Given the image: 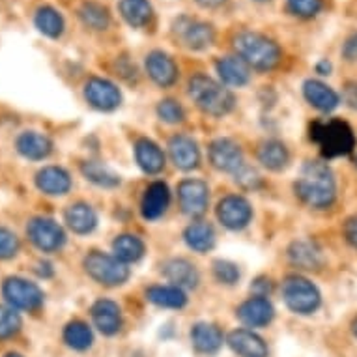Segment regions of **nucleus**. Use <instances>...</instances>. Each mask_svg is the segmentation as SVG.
<instances>
[{
  "label": "nucleus",
  "instance_id": "obj_28",
  "mask_svg": "<svg viewBox=\"0 0 357 357\" xmlns=\"http://www.w3.org/2000/svg\"><path fill=\"white\" fill-rule=\"evenodd\" d=\"M66 222L75 234H88L96 229L98 215L90 206L79 202V204H71L66 210Z\"/></svg>",
  "mask_w": 357,
  "mask_h": 357
},
{
  "label": "nucleus",
  "instance_id": "obj_23",
  "mask_svg": "<svg viewBox=\"0 0 357 357\" xmlns=\"http://www.w3.org/2000/svg\"><path fill=\"white\" fill-rule=\"evenodd\" d=\"M17 152L26 159L32 161H41L49 158V153L53 152V142L51 139L36 131H26L17 139Z\"/></svg>",
  "mask_w": 357,
  "mask_h": 357
},
{
  "label": "nucleus",
  "instance_id": "obj_41",
  "mask_svg": "<svg viewBox=\"0 0 357 357\" xmlns=\"http://www.w3.org/2000/svg\"><path fill=\"white\" fill-rule=\"evenodd\" d=\"M158 114L159 118L167 123H178L182 122L185 118V112H183L182 105L174 100H163L158 105Z\"/></svg>",
  "mask_w": 357,
  "mask_h": 357
},
{
  "label": "nucleus",
  "instance_id": "obj_4",
  "mask_svg": "<svg viewBox=\"0 0 357 357\" xmlns=\"http://www.w3.org/2000/svg\"><path fill=\"white\" fill-rule=\"evenodd\" d=\"M189 96L199 105V109L213 116H222L234 107L232 92L206 75H195L189 81Z\"/></svg>",
  "mask_w": 357,
  "mask_h": 357
},
{
  "label": "nucleus",
  "instance_id": "obj_11",
  "mask_svg": "<svg viewBox=\"0 0 357 357\" xmlns=\"http://www.w3.org/2000/svg\"><path fill=\"white\" fill-rule=\"evenodd\" d=\"M217 217L227 229L240 230L251 221L252 208L243 197L230 195V197H225L217 206Z\"/></svg>",
  "mask_w": 357,
  "mask_h": 357
},
{
  "label": "nucleus",
  "instance_id": "obj_49",
  "mask_svg": "<svg viewBox=\"0 0 357 357\" xmlns=\"http://www.w3.org/2000/svg\"><path fill=\"white\" fill-rule=\"evenodd\" d=\"M38 275L43 277V279H47V277L53 275V268H51V264L49 262L38 264Z\"/></svg>",
  "mask_w": 357,
  "mask_h": 357
},
{
  "label": "nucleus",
  "instance_id": "obj_8",
  "mask_svg": "<svg viewBox=\"0 0 357 357\" xmlns=\"http://www.w3.org/2000/svg\"><path fill=\"white\" fill-rule=\"evenodd\" d=\"M4 298L13 309L34 310L43 303V292L38 284L21 279V277H10L2 287Z\"/></svg>",
  "mask_w": 357,
  "mask_h": 357
},
{
  "label": "nucleus",
  "instance_id": "obj_20",
  "mask_svg": "<svg viewBox=\"0 0 357 357\" xmlns=\"http://www.w3.org/2000/svg\"><path fill=\"white\" fill-rule=\"evenodd\" d=\"M215 70L225 84L229 86H243L249 82V66L240 56H222L215 62Z\"/></svg>",
  "mask_w": 357,
  "mask_h": 357
},
{
  "label": "nucleus",
  "instance_id": "obj_14",
  "mask_svg": "<svg viewBox=\"0 0 357 357\" xmlns=\"http://www.w3.org/2000/svg\"><path fill=\"white\" fill-rule=\"evenodd\" d=\"M146 71L150 79L159 86H170L178 79V66L170 54L163 51H152L146 56Z\"/></svg>",
  "mask_w": 357,
  "mask_h": 357
},
{
  "label": "nucleus",
  "instance_id": "obj_29",
  "mask_svg": "<svg viewBox=\"0 0 357 357\" xmlns=\"http://www.w3.org/2000/svg\"><path fill=\"white\" fill-rule=\"evenodd\" d=\"M191 340L195 348L202 354H215L222 346V333L213 324L202 322L191 329Z\"/></svg>",
  "mask_w": 357,
  "mask_h": 357
},
{
  "label": "nucleus",
  "instance_id": "obj_10",
  "mask_svg": "<svg viewBox=\"0 0 357 357\" xmlns=\"http://www.w3.org/2000/svg\"><path fill=\"white\" fill-rule=\"evenodd\" d=\"M84 98L98 111H114L122 101V94H120L116 84H112L111 81L101 79V77H92L86 82Z\"/></svg>",
  "mask_w": 357,
  "mask_h": 357
},
{
  "label": "nucleus",
  "instance_id": "obj_43",
  "mask_svg": "<svg viewBox=\"0 0 357 357\" xmlns=\"http://www.w3.org/2000/svg\"><path fill=\"white\" fill-rule=\"evenodd\" d=\"M236 183H240L243 189H255L260 185V176L255 169L247 167V165H241L240 169L236 170Z\"/></svg>",
  "mask_w": 357,
  "mask_h": 357
},
{
  "label": "nucleus",
  "instance_id": "obj_50",
  "mask_svg": "<svg viewBox=\"0 0 357 357\" xmlns=\"http://www.w3.org/2000/svg\"><path fill=\"white\" fill-rule=\"evenodd\" d=\"M317 71L320 75H329V71H331V62H328V60H320L317 64Z\"/></svg>",
  "mask_w": 357,
  "mask_h": 357
},
{
  "label": "nucleus",
  "instance_id": "obj_34",
  "mask_svg": "<svg viewBox=\"0 0 357 357\" xmlns=\"http://www.w3.org/2000/svg\"><path fill=\"white\" fill-rule=\"evenodd\" d=\"M112 249H114V257L126 264L137 262L144 255V243L137 236L131 234L118 236L112 243Z\"/></svg>",
  "mask_w": 357,
  "mask_h": 357
},
{
  "label": "nucleus",
  "instance_id": "obj_32",
  "mask_svg": "<svg viewBox=\"0 0 357 357\" xmlns=\"http://www.w3.org/2000/svg\"><path fill=\"white\" fill-rule=\"evenodd\" d=\"M183 238L185 243L197 252H208L215 243V232L208 222H193L191 227H188Z\"/></svg>",
  "mask_w": 357,
  "mask_h": 357
},
{
  "label": "nucleus",
  "instance_id": "obj_24",
  "mask_svg": "<svg viewBox=\"0 0 357 357\" xmlns=\"http://www.w3.org/2000/svg\"><path fill=\"white\" fill-rule=\"evenodd\" d=\"M165 277L180 288H195L199 284V271L185 258H174L165 264Z\"/></svg>",
  "mask_w": 357,
  "mask_h": 357
},
{
  "label": "nucleus",
  "instance_id": "obj_16",
  "mask_svg": "<svg viewBox=\"0 0 357 357\" xmlns=\"http://www.w3.org/2000/svg\"><path fill=\"white\" fill-rule=\"evenodd\" d=\"M238 317L243 324L251 328H262L273 320V305L266 298H251L245 303H241L238 309Z\"/></svg>",
  "mask_w": 357,
  "mask_h": 357
},
{
  "label": "nucleus",
  "instance_id": "obj_26",
  "mask_svg": "<svg viewBox=\"0 0 357 357\" xmlns=\"http://www.w3.org/2000/svg\"><path fill=\"white\" fill-rule=\"evenodd\" d=\"M118 10H120V15L123 17V21L133 29L146 26L153 15L150 0H120Z\"/></svg>",
  "mask_w": 357,
  "mask_h": 357
},
{
  "label": "nucleus",
  "instance_id": "obj_19",
  "mask_svg": "<svg viewBox=\"0 0 357 357\" xmlns=\"http://www.w3.org/2000/svg\"><path fill=\"white\" fill-rule=\"evenodd\" d=\"M36 185L45 195H66L71 189V178L60 167H45L36 174Z\"/></svg>",
  "mask_w": 357,
  "mask_h": 357
},
{
  "label": "nucleus",
  "instance_id": "obj_47",
  "mask_svg": "<svg viewBox=\"0 0 357 357\" xmlns=\"http://www.w3.org/2000/svg\"><path fill=\"white\" fill-rule=\"evenodd\" d=\"M344 101L351 109H357V82H350L344 88Z\"/></svg>",
  "mask_w": 357,
  "mask_h": 357
},
{
  "label": "nucleus",
  "instance_id": "obj_40",
  "mask_svg": "<svg viewBox=\"0 0 357 357\" xmlns=\"http://www.w3.org/2000/svg\"><path fill=\"white\" fill-rule=\"evenodd\" d=\"M213 273H215V279L222 284H234L240 279V270L238 266L229 260H215L213 262Z\"/></svg>",
  "mask_w": 357,
  "mask_h": 357
},
{
  "label": "nucleus",
  "instance_id": "obj_3",
  "mask_svg": "<svg viewBox=\"0 0 357 357\" xmlns=\"http://www.w3.org/2000/svg\"><path fill=\"white\" fill-rule=\"evenodd\" d=\"M310 139L317 142L326 158L348 155L356 148V135L342 120H318L310 126Z\"/></svg>",
  "mask_w": 357,
  "mask_h": 357
},
{
  "label": "nucleus",
  "instance_id": "obj_53",
  "mask_svg": "<svg viewBox=\"0 0 357 357\" xmlns=\"http://www.w3.org/2000/svg\"><path fill=\"white\" fill-rule=\"evenodd\" d=\"M255 2H270V0H255Z\"/></svg>",
  "mask_w": 357,
  "mask_h": 357
},
{
  "label": "nucleus",
  "instance_id": "obj_18",
  "mask_svg": "<svg viewBox=\"0 0 357 357\" xmlns=\"http://www.w3.org/2000/svg\"><path fill=\"white\" fill-rule=\"evenodd\" d=\"M229 346L240 357H268V346L249 329H236L229 335Z\"/></svg>",
  "mask_w": 357,
  "mask_h": 357
},
{
  "label": "nucleus",
  "instance_id": "obj_25",
  "mask_svg": "<svg viewBox=\"0 0 357 357\" xmlns=\"http://www.w3.org/2000/svg\"><path fill=\"white\" fill-rule=\"evenodd\" d=\"M135 158L137 163L148 174H158L159 170L165 167V155L161 148L150 139H141L135 144Z\"/></svg>",
  "mask_w": 357,
  "mask_h": 357
},
{
  "label": "nucleus",
  "instance_id": "obj_37",
  "mask_svg": "<svg viewBox=\"0 0 357 357\" xmlns=\"http://www.w3.org/2000/svg\"><path fill=\"white\" fill-rule=\"evenodd\" d=\"M64 340L66 344L73 350H86L92 346L94 337H92V329L88 328L86 324L75 320V322H70L66 326Z\"/></svg>",
  "mask_w": 357,
  "mask_h": 357
},
{
  "label": "nucleus",
  "instance_id": "obj_35",
  "mask_svg": "<svg viewBox=\"0 0 357 357\" xmlns=\"http://www.w3.org/2000/svg\"><path fill=\"white\" fill-rule=\"evenodd\" d=\"M79 17H81L84 26L92 30H105L111 24L109 10L98 2H84L79 10Z\"/></svg>",
  "mask_w": 357,
  "mask_h": 357
},
{
  "label": "nucleus",
  "instance_id": "obj_15",
  "mask_svg": "<svg viewBox=\"0 0 357 357\" xmlns=\"http://www.w3.org/2000/svg\"><path fill=\"white\" fill-rule=\"evenodd\" d=\"M169 152L172 163L182 170H193L199 167L200 152L197 142L188 135H176L170 139Z\"/></svg>",
  "mask_w": 357,
  "mask_h": 357
},
{
  "label": "nucleus",
  "instance_id": "obj_36",
  "mask_svg": "<svg viewBox=\"0 0 357 357\" xmlns=\"http://www.w3.org/2000/svg\"><path fill=\"white\" fill-rule=\"evenodd\" d=\"M81 172L86 180H90L96 185H100V188H116L118 183H120V178L107 169V167L98 163V161H86V163H82Z\"/></svg>",
  "mask_w": 357,
  "mask_h": 357
},
{
  "label": "nucleus",
  "instance_id": "obj_21",
  "mask_svg": "<svg viewBox=\"0 0 357 357\" xmlns=\"http://www.w3.org/2000/svg\"><path fill=\"white\" fill-rule=\"evenodd\" d=\"M170 202V193L167 183L153 182L152 185H148L144 199H142V215L144 219H159L163 215Z\"/></svg>",
  "mask_w": 357,
  "mask_h": 357
},
{
  "label": "nucleus",
  "instance_id": "obj_2",
  "mask_svg": "<svg viewBox=\"0 0 357 357\" xmlns=\"http://www.w3.org/2000/svg\"><path fill=\"white\" fill-rule=\"evenodd\" d=\"M234 47L238 56L245 60V64L255 70L270 71L281 62V47L260 32L243 30L236 36Z\"/></svg>",
  "mask_w": 357,
  "mask_h": 357
},
{
  "label": "nucleus",
  "instance_id": "obj_38",
  "mask_svg": "<svg viewBox=\"0 0 357 357\" xmlns=\"http://www.w3.org/2000/svg\"><path fill=\"white\" fill-rule=\"evenodd\" d=\"M324 2L322 0H287L288 12L299 19H310L320 13Z\"/></svg>",
  "mask_w": 357,
  "mask_h": 357
},
{
  "label": "nucleus",
  "instance_id": "obj_51",
  "mask_svg": "<svg viewBox=\"0 0 357 357\" xmlns=\"http://www.w3.org/2000/svg\"><path fill=\"white\" fill-rule=\"evenodd\" d=\"M4 357H21V356H19V354H8V356H4Z\"/></svg>",
  "mask_w": 357,
  "mask_h": 357
},
{
  "label": "nucleus",
  "instance_id": "obj_9",
  "mask_svg": "<svg viewBox=\"0 0 357 357\" xmlns=\"http://www.w3.org/2000/svg\"><path fill=\"white\" fill-rule=\"evenodd\" d=\"M26 232H29L30 241L43 252L59 251L66 241V234L62 227L56 221H53V219H47V217L32 219L29 222Z\"/></svg>",
  "mask_w": 357,
  "mask_h": 357
},
{
  "label": "nucleus",
  "instance_id": "obj_52",
  "mask_svg": "<svg viewBox=\"0 0 357 357\" xmlns=\"http://www.w3.org/2000/svg\"><path fill=\"white\" fill-rule=\"evenodd\" d=\"M354 333L357 335V320H356V322H354Z\"/></svg>",
  "mask_w": 357,
  "mask_h": 357
},
{
  "label": "nucleus",
  "instance_id": "obj_33",
  "mask_svg": "<svg viewBox=\"0 0 357 357\" xmlns=\"http://www.w3.org/2000/svg\"><path fill=\"white\" fill-rule=\"evenodd\" d=\"M258 159L266 169L281 170L288 163V150L282 142L268 141L264 142L262 148L258 150Z\"/></svg>",
  "mask_w": 357,
  "mask_h": 357
},
{
  "label": "nucleus",
  "instance_id": "obj_17",
  "mask_svg": "<svg viewBox=\"0 0 357 357\" xmlns=\"http://www.w3.org/2000/svg\"><path fill=\"white\" fill-rule=\"evenodd\" d=\"M92 318L96 328L103 335H114L122 328V314L120 307L111 299H100L92 307Z\"/></svg>",
  "mask_w": 357,
  "mask_h": 357
},
{
  "label": "nucleus",
  "instance_id": "obj_39",
  "mask_svg": "<svg viewBox=\"0 0 357 357\" xmlns=\"http://www.w3.org/2000/svg\"><path fill=\"white\" fill-rule=\"evenodd\" d=\"M21 328V318L10 307H0V339H10Z\"/></svg>",
  "mask_w": 357,
  "mask_h": 357
},
{
  "label": "nucleus",
  "instance_id": "obj_7",
  "mask_svg": "<svg viewBox=\"0 0 357 357\" xmlns=\"http://www.w3.org/2000/svg\"><path fill=\"white\" fill-rule=\"evenodd\" d=\"M172 30H174L176 38L182 41L183 47L191 49V51H204L215 40V30L210 23L188 17V15L176 19Z\"/></svg>",
  "mask_w": 357,
  "mask_h": 357
},
{
  "label": "nucleus",
  "instance_id": "obj_22",
  "mask_svg": "<svg viewBox=\"0 0 357 357\" xmlns=\"http://www.w3.org/2000/svg\"><path fill=\"white\" fill-rule=\"evenodd\" d=\"M303 96L310 105L317 107V109H320V111L324 112L333 111L340 101L339 94L335 92L333 88H329L328 84H324L322 81H312V79L305 81Z\"/></svg>",
  "mask_w": 357,
  "mask_h": 357
},
{
  "label": "nucleus",
  "instance_id": "obj_6",
  "mask_svg": "<svg viewBox=\"0 0 357 357\" xmlns=\"http://www.w3.org/2000/svg\"><path fill=\"white\" fill-rule=\"evenodd\" d=\"M282 296H284L288 309L298 314H310L320 307L318 288L303 277H288L282 284Z\"/></svg>",
  "mask_w": 357,
  "mask_h": 357
},
{
  "label": "nucleus",
  "instance_id": "obj_31",
  "mask_svg": "<svg viewBox=\"0 0 357 357\" xmlns=\"http://www.w3.org/2000/svg\"><path fill=\"white\" fill-rule=\"evenodd\" d=\"M146 298L163 309H182L188 303L185 292L180 287H152L146 290Z\"/></svg>",
  "mask_w": 357,
  "mask_h": 357
},
{
  "label": "nucleus",
  "instance_id": "obj_13",
  "mask_svg": "<svg viewBox=\"0 0 357 357\" xmlns=\"http://www.w3.org/2000/svg\"><path fill=\"white\" fill-rule=\"evenodd\" d=\"M210 161L217 170L236 172L243 165L240 146L230 139H217L210 146Z\"/></svg>",
  "mask_w": 357,
  "mask_h": 357
},
{
  "label": "nucleus",
  "instance_id": "obj_27",
  "mask_svg": "<svg viewBox=\"0 0 357 357\" xmlns=\"http://www.w3.org/2000/svg\"><path fill=\"white\" fill-rule=\"evenodd\" d=\"M36 29L40 30L41 34L47 36L51 40H59L60 36L64 34L66 23L62 13L53 6H41L34 15Z\"/></svg>",
  "mask_w": 357,
  "mask_h": 357
},
{
  "label": "nucleus",
  "instance_id": "obj_1",
  "mask_svg": "<svg viewBox=\"0 0 357 357\" xmlns=\"http://www.w3.org/2000/svg\"><path fill=\"white\" fill-rule=\"evenodd\" d=\"M335 178L326 163L309 161L296 182V193L310 208H328L335 200Z\"/></svg>",
  "mask_w": 357,
  "mask_h": 357
},
{
  "label": "nucleus",
  "instance_id": "obj_12",
  "mask_svg": "<svg viewBox=\"0 0 357 357\" xmlns=\"http://www.w3.org/2000/svg\"><path fill=\"white\" fill-rule=\"evenodd\" d=\"M210 191L202 180H183L178 188V199L182 210L191 217L202 215L208 208Z\"/></svg>",
  "mask_w": 357,
  "mask_h": 357
},
{
  "label": "nucleus",
  "instance_id": "obj_42",
  "mask_svg": "<svg viewBox=\"0 0 357 357\" xmlns=\"http://www.w3.org/2000/svg\"><path fill=\"white\" fill-rule=\"evenodd\" d=\"M19 251V238L12 230L0 229V260L15 257Z\"/></svg>",
  "mask_w": 357,
  "mask_h": 357
},
{
  "label": "nucleus",
  "instance_id": "obj_44",
  "mask_svg": "<svg viewBox=\"0 0 357 357\" xmlns=\"http://www.w3.org/2000/svg\"><path fill=\"white\" fill-rule=\"evenodd\" d=\"M342 54H344V59L350 60V62H356L357 60V32L356 34H351L350 38L344 41Z\"/></svg>",
  "mask_w": 357,
  "mask_h": 357
},
{
  "label": "nucleus",
  "instance_id": "obj_46",
  "mask_svg": "<svg viewBox=\"0 0 357 357\" xmlns=\"http://www.w3.org/2000/svg\"><path fill=\"white\" fill-rule=\"evenodd\" d=\"M251 290L257 292L258 298H266V294L271 292V281L270 279H264V277H260V279H257V281L252 282Z\"/></svg>",
  "mask_w": 357,
  "mask_h": 357
},
{
  "label": "nucleus",
  "instance_id": "obj_48",
  "mask_svg": "<svg viewBox=\"0 0 357 357\" xmlns=\"http://www.w3.org/2000/svg\"><path fill=\"white\" fill-rule=\"evenodd\" d=\"M199 6L206 8V10H215V8H221L227 0H195Z\"/></svg>",
  "mask_w": 357,
  "mask_h": 357
},
{
  "label": "nucleus",
  "instance_id": "obj_5",
  "mask_svg": "<svg viewBox=\"0 0 357 357\" xmlns=\"http://www.w3.org/2000/svg\"><path fill=\"white\" fill-rule=\"evenodd\" d=\"M84 270L94 281L105 287H118L129 279L128 264L100 251H92L84 258Z\"/></svg>",
  "mask_w": 357,
  "mask_h": 357
},
{
  "label": "nucleus",
  "instance_id": "obj_45",
  "mask_svg": "<svg viewBox=\"0 0 357 357\" xmlns=\"http://www.w3.org/2000/svg\"><path fill=\"white\" fill-rule=\"evenodd\" d=\"M344 234H346V240L350 241L351 245L357 249V217H351V219L346 221Z\"/></svg>",
  "mask_w": 357,
  "mask_h": 357
},
{
  "label": "nucleus",
  "instance_id": "obj_30",
  "mask_svg": "<svg viewBox=\"0 0 357 357\" xmlns=\"http://www.w3.org/2000/svg\"><path fill=\"white\" fill-rule=\"evenodd\" d=\"M288 257L292 260L294 266H299L303 270H317L322 264V255L318 251V247L310 241H296L288 249Z\"/></svg>",
  "mask_w": 357,
  "mask_h": 357
}]
</instances>
